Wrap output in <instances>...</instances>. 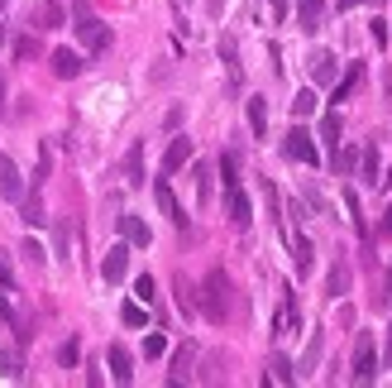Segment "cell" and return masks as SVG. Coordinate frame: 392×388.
I'll return each mask as SVG.
<instances>
[{
  "instance_id": "6da1fadb",
  "label": "cell",
  "mask_w": 392,
  "mask_h": 388,
  "mask_svg": "<svg viewBox=\"0 0 392 388\" xmlns=\"http://www.w3.org/2000/svg\"><path fill=\"white\" fill-rule=\"evenodd\" d=\"M72 29H77V39H81L86 53H105V48H110V29L91 15L86 0H72Z\"/></svg>"
},
{
  "instance_id": "7a4b0ae2",
  "label": "cell",
  "mask_w": 392,
  "mask_h": 388,
  "mask_svg": "<svg viewBox=\"0 0 392 388\" xmlns=\"http://www.w3.org/2000/svg\"><path fill=\"white\" fill-rule=\"evenodd\" d=\"M201 307H206V316L210 321H225L230 316V278H225V269H210L206 283H201Z\"/></svg>"
},
{
  "instance_id": "3957f363",
  "label": "cell",
  "mask_w": 392,
  "mask_h": 388,
  "mask_svg": "<svg viewBox=\"0 0 392 388\" xmlns=\"http://www.w3.org/2000/svg\"><path fill=\"white\" fill-rule=\"evenodd\" d=\"M373 374H378V345H373L368 331H359V340H354V384H373Z\"/></svg>"
},
{
  "instance_id": "277c9868",
  "label": "cell",
  "mask_w": 392,
  "mask_h": 388,
  "mask_svg": "<svg viewBox=\"0 0 392 388\" xmlns=\"http://www.w3.org/2000/svg\"><path fill=\"white\" fill-rule=\"evenodd\" d=\"M283 154H288V159H297V163H306V168L320 163V149H316V139L306 135L302 125H292V130H288V139H283Z\"/></svg>"
},
{
  "instance_id": "5b68a950",
  "label": "cell",
  "mask_w": 392,
  "mask_h": 388,
  "mask_svg": "<svg viewBox=\"0 0 392 388\" xmlns=\"http://www.w3.org/2000/svg\"><path fill=\"white\" fill-rule=\"evenodd\" d=\"M154 196H158V211H163L168 221L177 225V230H187V211L177 206V196H173V182H168V173H163V178L154 182Z\"/></svg>"
},
{
  "instance_id": "8992f818",
  "label": "cell",
  "mask_w": 392,
  "mask_h": 388,
  "mask_svg": "<svg viewBox=\"0 0 392 388\" xmlns=\"http://www.w3.org/2000/svg\"><path fill=\"white\" fill-rule=\"evenodd\" d=\"M125 274H130V240H125V245H110V254L101 259L105 283H125Z\"/></svg>"
},
{
  "instance_id": "52a82bcc",
  "label": "cell",
  "mask_w": 392,
  "mask_h": 388,
  "mask_svg": "<svg viewBox=\"0 0 392 388\" xmlns=\"http://www.w3.org/2000/svg\"><path fill=\"white\" fill-rule=\"evenodd\" d=\"M335 77H340V62H335V53H330V48H316V53H311V82L330 86Z\"/></svg>"
},
{
  "instance_id": "ba28073f",
  "label": "cell",
  "mask_w": 392,
  "mask_h": 388,
  "mask_svg": "<svg viewBox=\"0 0 392 388\" xmlns=\"http://www.w3.org/2000/svg\"><path fill=\"white\" fill-rule=\"evenodd\" d=\"M0 196H5V201H20V196H25V178H20V168L10 163L5 154H0Z\"/></svg>"
},
{
  "instance_id": "9c48e42d",
  "label": "cell",
  "mask_w": 392,
  "mask_h": 388,
  "mask_svg": "<svg viewBox=\"0 0 392 388\" xmlns=\"http://www.w3.org/2000/svg\"><path fill=\"white\" fill-rule=\"evenodd\" d=\"M187 163H191V139L177 135L173 144H168V154H163V173L173 178V173H177V168H187Z\"/></svg>"
},
{
  "instance_id": "30bf717a",
  "label": "cell",
  "mask_w": 392,
  "mask_h": 388,
  "mask_svg": "<svg viewBox=\"0 0 392 388\" xmlns=\"http://www.w3.org/2000/svg\"><path fill=\"white\" fill-rule=\"evenodd\" d=\"M225 206H230V225H239V230L254 221V206H249V196L239 192V187H230V192H225Z\"/></svg>"
},
{
  "instance_id": "8fae6325",
  "label": "cell",
  "mask_w": 392,
  "mask_h": 388,
  "mask_svg": "<svg viewBox=\"0 0 392 388\" xmlns=\"http://www.w3.org/2000/svg\"><path fill=\"white\" fill-rule=\"evenodd\" d=\"M302 326V312H297V297H283V307H278V321H273V335H292Z\"/></svg>"
},
{
  "instance_id": "7c38bea8",
  "label": "cell",
  "mask_w": 392,
  "mask_h": 388,
  "mask_svg": "<svg viewBox=\"0 0 392 388\" xmlns=\"http://www.w3.org/2000/svg\"><path fill=\"white\" fill-rule=\"evenodd\" d=\"M105 360H110L115 384H130V379H134V360H130V350H125V345H110V350H105Z\"/></svg>"
},
{
  "instance_id": "4fadbf2b",
  "label": "cell",
  "mask_w": 392,
  "mask_h": 388,
  "mask_svg": "<svg viewBox=\"0 0 392 388\" xmlns=\"http://www.w3.org/2000/svg\"><path fill=\"white\" fill-rule=\"evenodd\" d=\"M120 235H125L130 245H139V250H149V245H154V230L139 221V216H120Z\"/></svg>"
},
{
  "instance_id": "5bb4252c",
  "label": "cell",
  "mask_w": 392,
  "mask_h": 388,
  "mask_svg": "<svg viewBox=\"0 0 392 388\" xmlns=\"http://www.w3.org/2000/svg\"><path fill=\"white\" fill-rule=\"evenodd\" d=\"M320 20H325V0H297V25L306 29V34H316Z\"/></svg>"
},
{
  "instance_id": "9a60e30c",
  "label": "cell",
  "mask_w": 392,
  "mask_h": 388,
  "mask_svg": "<svg viewBox=\"0 0 392 388\" xmlns=\"http://www.w3.org/2000/svg\"><path fill=\"white\" fill-rule=\"evenodd\" d=\"M39 192H43V187H34V192H25L20 201H15V206H20V216H25V225H43V221H48V211H43Z\"/></svg>"
},
{
  "instance_id": "2e32d148",
  "label": "cell",
  "mask_w": 392,
  "mask_h": 388,
  "mask_svg": "<svg viewBox=\"0 0 392 388\" xmlns=\"http://www.w3.org/2000/svg\"><path fill=\"white\" fill-rule=\"evenodd\" d=\"M292 264H297V274H302V278L311 274V264H316V250H311V240H306L302 230L292 235Z\"/></svg>"
},
{
  "instance_id": "e0dca14e",
  "label": "cell",
  "mask_w": 392,
  "mask_h": 388,
  "mask_svg": "<svg viewBox=\"0 0 392 388\" xmlns=\"http://www.w3.org/2000/svg\"><path fill=\"white\" fill-rule=\"evenodd\" d=\"M48 67L58 72V77H77L86 62H81V53H72V48H58V53L48 58Z\"/></svg>"
},
{
  "instance_id": "ac0fdd59",
  "label": "cell",
  "mask_w": 392,
  "mask_h": 388,
  "mask_svg": "<svg viewBox=\"0 0 392 388\" xmlns=\"http://www.w3.org/2000/svg\"><path fill=\"white\" fill-rule=\"evenodd\" d=\"M62 20H67V10H62L58 0H43V5L34 10V29H58Z\"/></svg>"
},
{
  "instance_id": "d6986e66",
  "label": "cell",
  "mask_w": 392,
  "mask_h": 388,
  "mask_svg": "<svg viewBox=\"0 0 392 388\" xmlns=\"http://www.w3.org/2000/svg\"><path fill=\"white\" fill-rule=\"evenodd\" d=\"M191 360H196V345L187 340L182 350L173 355V374H168V384H182V379H191Z\"/></svg>"
},
{
  "instance_id": "ffe728a7",
  "label": "cell",
  "mask_w": 392,
  "mask_h": 388,
  "mask_svg": "<svg viewBox=\"0 0 392 388\" xmlns=\"http://www.w3.org/2000/svg\"><path fill=\"white\" fill-rule=\"evenodd\" d=\"M344 293H349V264L335 259V264H330V278H325V297H344Z\"/></svg>"
},
{
  "instance_id": "44dd1931",
  "label": "cell",
  "mask_w": 392,
  "mask_h": 388,
  "mask_svg": "<svg viewBox=\"0 0 392 388\" xmlns=\"http://www.w3.org/2000/svg\"><path fill=\"white\" fill-rule=\"evenodd\" d=\"M359 82H364V62H354V67H349V77H344V82H335V96H330V101H335V106H340V101H349V96L359 91Z\"/></svg>"
},
{
  "instance_id": "7402d4cb",
  "label": "cell",
  "mask_w": 392,
  "mask_h": 388,
  "mask_svg": "<svg viewBox=\"0 0 392 388\" xmlns=\"http://www.w3.org/2000/svg\"><path fill=\"white\" fill-rule=\"evenodd\" d=\"M268 379H273V384H297V364H292L288 355H273V360H268Z\"/></svg>"
},
{
  "instance_id": "603a6c76",
  "label": "cell",
  "mask_w": 392,
  "mask_h": 388,
  "mask_svg": "<svg viewBox=\"0 0 392 388\" xmlns=\"http://www.w3.org/2000/svg\"><path fill=\"white\" fill-rule=\"evenodd\" d=\"M249 130H254V139L268 135V106H263V96H249Z\"/></svg>"
},
{
  "instance_id": "cb8c5ba5",
  "label": "cell",
  "mask_w": 392,
  "mask_h": 388,
  "mask_svg": "<svg viewBox=\"0 0 392 388\" xmlns=\"http://www.w3.org/2000/svg\"><path fill=\"white\" fill-rule=\"evenodd\" d=\"M125 178H130L134 187L144 182V144H134L130 154H125Z\"/></svg>"
},
{
  "instance_id": "d4e9b609",
  "label": "cell",
  "mask_w": 392,
  "mask_h": 388,
  "mask_svg": "<svg viewBox=\"0 0 392 388\" xmlns=\"http://www.w3.org/2000/svg\"><path fill=\"white\" fill-rule=\"evenodd\" d=\"M320 350H325V331H311V340H306V355H302V374H311V369H316Z\"/></svg>"
},
{
  "instance_id": "484cf974",
  "label": "cell",
  "mask_w": 392,
  "mask_h": 388,
  "mask_svg": "<svg viewBox=\"0 0 392 388\" xmlns=\"http://www.w3.org/2000/svg\"><path fill=\"white\" fill-rule=\"evenodd\" d=\"M344 211H349L354 230H359V235H368V225H364V206H359V192H354V187H344Z\"/></svg>"
},
{
  "instance_id": "4316f807",
  "label": "cell",
  "mask_w": 392,
  "mask_h": 388,
  "mask_svg": "<svg viewBox=\"0 0 392 388\" xmlns=\"http://www.w3.org/2000/svg\"><path fill=\"white\" fill-rule=\"evenodd\" d=\"M359 168H364V182L378 187V144H368L364 154H359Z\"/></svg>"
},
{
  "instance_id": "83f0119b",
  "label": "cell",
  "mask_w": 392,
  "mask_h": 388,
  "mask_svg": "<svg viewBox=\"0 0 392 388\" xmlns=\"http://www.w3.org/2000/svg\"><path fill=\"white\" fill-rule=\"evenodd\" d=\"M320 139H325V149H340V115L335 111L320 120Z\"/></svg>"
},
{
  "instance_id": "f1b7e54d",
  "label": "cell",
  "mask_w": 392,
  "mask_h": 388,
  "mask_svg": "<svg viewBox=\"0 0 392 388\" xmlns=\"http://www.w3.org/2000/svg\"><path fill=\"white\" fill-rule=\"evenodd\" d=\"M48 173H53V149L43 144V149H39V168H34V187H43V182H48Z\"/></svg>"
},
{
  "instance_id": "f546056e",
  "label": "cell",
  "mask_w": 392,
  "mask_h": 388,
  "mask_svg": "<svg viewBox=\"0 0 392 388\" xmlns=\"http://www.w3.org/2000/svg\"><path fill=\"white\" fill-rule=\"evenodd\" d=\"M311 111H316V91H297V96H292V115H297V120H306Z\"/></svg>"
},
{
  "instance_id": "4dcf8cb0",
  "label": "cell",
  "mask_w": 392,
  "mask_h": 388,
  "mask_svg": "<svg viewBox=\"0 0 392 388\" xmlns=\"http://www.w3.org/2000/svg\"><path fill=\"white\" fill-rule=\"evenodd\" d=\"M220 58H225V67H230V82L239 86V58H235V39H220Z\"/></svg>"
},
{
  "instance_id": "1f68e13d",
  "label": "cell",
  "mask_w": 392,
  "mask_h": 388,
  "mask_svg": "<svg viewBox=\"0 0 392 388\" xmlns=\"http://www.w3.org/2000/svg\"><path fill=\"white\" fill-rule=\"evenodd\" d=\"M144 355H149V360H158V355H168V335H144Z\"/></svg>"
},
{
  "instance_id": "d6a6232c",
  "label": "cell",
  "mask_w": 392,
  "mask_h": 388,
  "mask_svg": "<svg viewBox=\"0 0 392 388\" xmlns=\"http://www.w3.org/2000/svg\"><path fill=\"white\" fill-rule=\"evenodd\" d=\"M120 316H125V326H144V321H149V312H144L139 302H125V307H120Z\"/></svg>"
},
{
  "instance_id": "836d02e7",
  "label": "cell",
  "mask_w": 392,
  "mask_h": 388,
  "mask_svg": "<svg viewBox=\"0 0 392 388\" xmlns=\"http://www.w3.org/2000/svg\"><path fill=\"white\" fill-rule=\"evenodd\" d=\"M220 173H225V192H230V187H239V163H235V154H225V159H220Z\"/></svg>"
},
{
  "instance_id": "e575fe53",
  "label": "cell",
  "mask_w": 392,
  "mask_h": 388,
  "mask_svg": "<svg viewBox=\"0 0 392 388\" xmlns=\"http://www.w3.org/2000/svg\"><path fill=\"white\" fill-rule=\"evenodd\" d=\"M134 297H139V302H154V297H158V288H154V278H149V274L134 283Z\"/></svg>"
},
{
  "instance_id": "d590c367",
  "label": "cell",
  "mask_w": 392,
  "mask_h": 388,
  "mask_svg": "<svg viewBox=\"0 0 392 388\" xmlns=\"http://www.w3.org/2000/svg\"><path fill=\"white\" fill-rule=\"evenodd\" d=\"M368 34H373V44L383 48V44H388V20H383V15H373V25H368Z\"/></svg>"
},
{
  "instance_id": "8d00e7d4",
  "label": "cell",
  "mask_w": 392,
  "mask_h": 388,
  "mask_svg": "<svg viewBox=\"0 0 392 388\" xmlns=\"http://www.w3.org/2000/svg\"><path fill=\"white\" fill-rule=\"evenodd\" d=\"M15 58H39V39H15Z\"/></svg>"
},
{
  "instance_id": "74e56055",
  "label": "cell",
  "mask_w": 392,
  "mask_h": 388,
  "mask_svg": "<svg viewBox=\"0 0 392 388\" xmlns=\"http://www.w3.org/2000/svg\"><path fill=\"white\" fill-rule=\"evenodd\" d=\"M354 163H359V154H354V149H335V168H340V173H349Z\"/></svg>"
},
{
  "instance_id": "f35d334b",
  "label": "cell",
  "mask_w": 392,
  "mask_h": 388,
  "mask_svg": "<svg viewBox=\"0 0 392 388\" xmlns=\"http://www.w3.org/2000/svg\"><path fill=\"white\" fill-rule=\"evenodd\" d=\"M196 192H201V206L210 201V173L206 168H196Z\"/></svg>"
},
{
  "instance_id": "ab89813d",
  "label": "cell",
  "mask_w": 392,
  "mask_h": 388,
  "mask_svg": "<svg viewBox=\"0 0 392 388\" xmlns=\"http://www.w3.org/2000/svg\"><path fill=\"white\" fill-rule=\"evenodd\" d=\"M20 254H25V259H29V264H34V269H43V250H39L34 240H29V245H25V250H20Z\"/></svg>"
},
{
  "instance_id": "60d3db41",
  "label": "cell",
  "mask_w": 392,
  "mask_h": 388,
  "mask_svg": "<svg viewBox=\"0 0 392 388\" xmlns=\"http://www.w3.org/2000/svg\"><path fill=\"white\" fill-rule=\"evenodd\" d=\"M58 360H62V364H77V340H62V350H58Z\"/></svg>"
},
{
  "instance_id": "b9f144b4",
  "label": "cell",
  "mask_w": 392,
  "mask_h": 388,
  "mask_svg": "<svg viewBox=\"0 0 392 388\" xmlns=\"http://www.w3.org/2000/svg\"><path fill=\"white\" fill-rule=\"evenodd\" d=\"M0 369H5V379H20V360L15 355H0Z\"/></svg>"
},
{
  "instance_id": "7bdbcfd3",
  "label": "cell",
  "mask_w": 392,
  "mask_h": 388,
  "mask_svg": "<svg viewBox=\"0 0 392 388\" xmlns=\"http://www.w3.org/2000/svg\"><path fill=\"white\" fill-rule=\"evenodd\" d=\"M0 321H10V326H20V321H15V307H10V297H5V293H0Z\"/></svg>"
},
{
  "instance_id": "ee69618b",
  "label": "cell",
  "mask_w": 392,
  "mask_h": 388,
  "mask_svg": "<svg viewBox=\"0 0 392 388\" xmlns=\"http://www.w3.org/2000/svg\"><path fill=\"white\" fill-rule=\"evenodd\" d=\"M378 235H383V240H392V206L383 211V221H378Z\"/></svg>"
},
{
  "instance_id": "f6af8a7d",
  "label": "cell",
  "mask_w": 392,
  "mask_h": 388,
  "mask_svg": "<svg viewBox=\"0 0 392 388\" xmlns=\"http://www.w3.org/2000/svg\"><path fill=\"white\" fill-rule=\"evenodd\" d=\"M378 302L392 307V269H388V278H383V293H378Z\"/></svg>"
},
{
  "instance_id": "bcb514c9",
  "label": "cell",
  "mask_w": 392,
  "mask_h": 388,
  "mask_svg": "<svg viewBox=\"0 0 392 388\" xmlns=\"http://www.w3.org/2000/svg\"><path fill=\"white\" fill-rule=\"evenodd\" d=\"M0 115H5V72H0Z\"/></svg>"
},
{
  "instance_id": "7dc6e473",
  "label": "cell",
  "mask_w": 392,
  "mask_h": 388,
  "mask_svg": "<svg viewBox=\"0 0 392 388\" xmlns=\"http://www.w3.org/2000/svg\"><path fill=\"white\" fill-rule=\"evenodd\" d=\"M383 360L392 364V326H388V350H383Z\"/></svg>"
},
{
  "instance_id": "c3c4849f",
  "label": "cell",
  "mask_w": 392,
  "mask_h": 388,
  "mask_svg": "<svg viewBox=\"0 0 392 388\" xmlns=\"http://www.w3.org/2000/svg\"><path fill=\"white\" fill-rule=\"evenodd\" d=\"M220 10H225V0H210V15H220Z\"/></svg>"
},
{
  "instance_id": "681fc988",
  "label": "cell",
  "mask_w": 392,
  "mask_h": 388,
  "mask_svg": "<svg viewBox=\"0 0 392 388\" xmlns=\"http://www.w3.org/2000/svg\"><path fill=\"white\" fill-rule=\"evenodd\" d=\"M383 182H388V187H392V173H388V178H383Z\"/></svg>"
},
{
  "instance_id": "f907efd6",
  "label": "cell",
  "mask_w": 392,
  "mask_h": 388,
  "mask_svg": "<svg viewBox=\"0 0 392 388\" xmlns=\"http://www.w3.org/2000/svg\"><path fill=\"white\" fill-rule=\"evenodd\" d=\"M0 44H5V34H0Z\"/></svg>"
},
{
  "instance_id": "816d5d0a",
  "label": "cell",
  "mask_w": 392,
  "mask_h": 388,
  "mask_svg": "<svg viewBox=\"0 0 392 388\" xmlns=\"http://www.w3.org/2000/svg\"><path fill=\"white\" fill-rule=\"evenodd\" d=\"M373 5H383V0H373Z\"/></svg>"
},
{
  "instance_id": "f5cc1de1",
  "label": "cell",
  "mask_w": 392,
  "mask_h": 388,
  "mask_svg": "<svg viewBox=\"0 0 392 388\" xmlns=\"http://www.w3.org/2000/svg\"><path fill=\"white\" fill-rule=\"evenodd\" d=\"M0 10H5V0H0Z\"/></svg>"
},
{
  "instance_id": "db71d44e",
  "label": "cell",
  "mask_w": 392,
  "mask_h": 388,
  "mask_svg": "<svg viewBox=\"0 0 392 388\" xmlns=\"http://www.w3.org/2000/svg\"><path fill=\"white\" fill-rule=\"evenodd\" d=\"M273 5H278V0H273Z\"/></svg>"
}]
</instances>
